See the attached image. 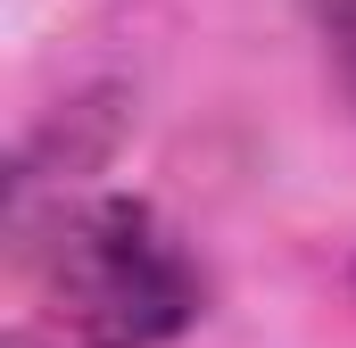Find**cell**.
Instances as JSON below:
<instances>
[{
  "label": "cell",
  "mask_w": 356,
  "mask_h": 348,
  "mask_svg": "<svg viewBox=\"0 0 356 348\" xmlns=\"http://www.w3.org/2000/svg\"><path fill=\"white\" fill-rule=\"evenodd\" d=\"M42 274V315L17 324L8 348H166L199 324L207 274L191 265L149 199H83L58 207L50 241H25Z\"/></svg>",
  "instance_id": "1"
},
{
  "label": "cell",
  "mask_w": 356,
  "mask_h": 348,
  "mask_svg": "<svg viewBox=\"0 0 356 348\" xmlns=\"http://www.w3.org/2000/svg\"><path fill=\"white\" fill-rule=\"evenodd\" d=\"M307 25L323 42V67H332L340 100L356 108V0H307Z\"/></svg>",
  "instance_id": "2"
}]
</instances>
